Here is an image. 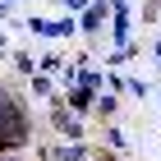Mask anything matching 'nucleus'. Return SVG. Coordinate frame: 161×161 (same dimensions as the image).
I'll return each instance as SVG.
<instances>
[{"label": "nucleus", "mask_w": 161, "mask_h": 161, "mask_svg": "<svg viewBox=\"0 0 161 161\" xmlns=\"http://www.w3.org/2000/svg\"><path fill=\"white\" fill-rule=\"evenodd\" d=\"M23 138H28V120H23V111L14 106V97L0 87V143H5V147H19Z\"/></svg>", "instance_id": "nucleus-1"}, {"label": "nucleus", "mask_w": 161, "mask_h": 161, "mask_svg": "<svg viewBox=\"0 0 161 161\" xmlns=\"http://www.w3.org/2000/svg\"><path fill=\"white\" fill-rule=\"evenodd\" d=\"M32 28H37L42 37H64L69 32V23H51V19H32Z\"/></svg>", "instance_id": "nucleus-2"}, {"label": "nucleus", "mask_w": 161, "mask_h": 161, "mask_svg": "<svg viewBox=\"0 0 161 161\" xmlns=\"http://www.w3.org/2000/svg\"><path fill=\"white\" fill-rule=\"evenodd\" d=\"M55 129H64L69 138H78V120H74V115H64V111H55Z\"/></svg>", "instance_id": "nucleus-3"}, {"label": "nucleus", "mask_w": 161, "mask_h": 161, "mask_svg": "<svg viewBox=\"0 0 161 161\" xmlns=\"http://www.w3.org/2000/svg\"><path fill=\"white\" fill-rule=\"evenodd\" d=\"M51 161H83V152H78V147H55Z\"/></svg>", "instance_id": "nucleus-4"}, {"label": "nucleus", "mask_w": 161, "mask_h": 161, "mask_svg": "<svg viewBox=\"0 0 161 161\" xmlns=\"http://www.w3.org/2000/svg\"><path fill=\"white\" fill-rule=\"evenodd\" d=\"M0 161H19V157H0Z\"/></svg>", "instance_id": "nucleus-5"}, {"label": "nucleus", "mask_w": 161, "mask_h": 161, "mask_svg": "<svg viewBox=\"0 0 161 161\" xmlns=\"http://www.w3.org/2000/svg\"><path fill=\"white\" fill-rule=\"evenodd\" d=\"M157 55H161V42H157Z\"/></svg>", "instance_id": "nucleus-6"}]
</instances>
